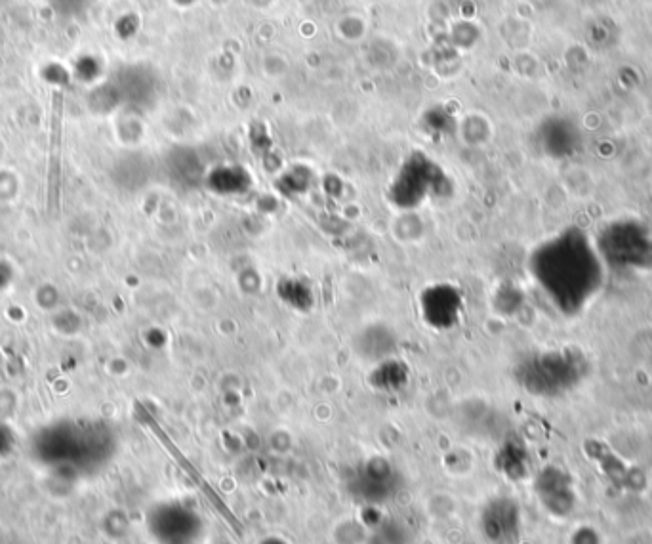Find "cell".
<instances>
[{"label":"cell","instance_id":"cell-1","mask_svg":"<svg viewBox=\"0 0 652 544\" xmlns=\"http://www.w3.org/2000/svg\"><path fill=\"white\" fill-rule=\"evenodd\" d=\"M151 529L161 544H201L206 535V520L199 508L168 503L157 510Z\"/></svg>","mask_w":652,"mask_h":544},{"label":"cell","instance_id":"cell-2","mask_svg":"<svg viewBox=\"0 0 652 544\" xmlns=\"http://www.w3.org/2000/svg\"><path fill=\"white\" fill-rule=\"evenodd\" d=\"M355 485V497L367 504L386 503L395 491V482L388 462H370L367 470L357 478Z\"/></svg>","mask_w":652,"mask_h":544}]
</instances>
